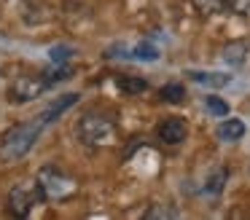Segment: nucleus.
I'll list each match as a JSON object with an SVG mask.
<instances>
[{"label":"nucleus","mask_w":250,"mask_h":220,"mask_svg":"<svg viewBox=\"0 0 250 220\" xmlns=\"http://www.w3.org/2000/svg\"><path fill=\"white\" fill-rule=\"evenodd\" d=\"M46 129V123L38 116L33 121H22L14 123L11 129L0 134V164H17L24 156L33 150V145L38 142L41 132Z\"/></svg>","instance_id":"f257e3e1"},{"label":"nucleus","mask_w":250,"mask_h":220,"mask_svg":"<svg viewBox=\"0 0 250 220\" xmlns=\"http://www.w3.org/2000/svg\"><path fill=\"white\" fill-rule=\"evenodd\" d=\"M76 134L86 148H103L116 140V121L105 113H83L76 123Z\"/></svg>","instance_id":"f03ea898"},{"label":"nucleus","mask_w":250,"mask_h":220,"mask_svg":"<svg viewBox=\"0 0 250 220\" xmlns=\"http://www.w3.org/2000/svg\"><path fill=\"white\" fill-rule=\"evenodd\" d=\"M46 191L41 188L38 180H27V182H19V185L11 188L8 193V209H11L14 218H27L35 207L46 201Z\"/></svg>","instance_id":"7ed1b4c3"},{"label":"nucleus","mask_w":250,"mask_h":220,"mask_svg":"<svg viewBox=\"0 0 250 220\" xmlns=\"http://www.w3.org/2000/svg\"><path fill=\"white\" fill-rule=\"evenodd\" d=\"M38 182H41V188L46 191L49 199H67V196H73V193L78 191V182L73 180L70 175H65L60 166H54V164L41 166Z\"/></svg>","instance_id":"20e7f679"},{"label":"nucleus","mask_w":250,"mask_h":220,"mask_svg":"<svg viewBox=\"0 0 250 220\" xmlns=\"http://www.w3.org/2000/svg\"><path fill=\"white\" fill-rule=\"evenodd\" d=\"M46 89H49L46 75H17V78L11 80V86H8L6 97L14 105H24V102L38 100Z\"/></svg>","instance_id":"39448f33"},{"label":"nucleus","mask_w":250,"mask_h":220,"mask_svg":"<svg viewBox=\"0 0 250 220\" xmlns=\"http://www.w3.org/2000/svg\"><path fill=\"white\" fill-rule=\"evenodd\" d=\"M78 100H81V94H76V91H70V94H65V97H57V100H51L49 105H46L43 110L38 113V118L46 123V126H49V123H54L57 118L65 116V113L70 110V107L76 105Z\"/></svg>","instance_id":"423d86ee"},{"label":"nucleus","mask_w":250,"mask_h":220,"mask_svg":"<svg viewBox=\"0 0 250 220\" xmlns=\"http://www.w3.org/2000/svg\"><path fill=\"white\" fill-rule=\"evenodd\" d=\"M159 140L164 145H180L188 140V123L183 118H167L159 123Z\"/></svg>","instance_id":"0eeeda50"},{"label":"nucleus","mask_w":250,"mask_h":220,"mask_svg":"<svg viewBox=\"0 0 250 220\" xmlns=\"http://www.w3.org/2000/svg\"><path fill=\"white\" fill-rule=\"evenodd\" d=\"M245 132H248V126H245V121H239V118H226V121H221L215 129L218 140H223V142H237V140L245 137Z\"/></svg>","instance_id":"6e6552de"},{"label":"nucleus","mask_w":250,"mask_h":220,"mask_svg":"<svg viewBox=\"0 0 250 220\" xmlns=\"http://www.w3.org/2000/svg\"><path fill=\"white\" fill-rule=\"evenodd\" d=\"M188 75L194 83L199 86H210V89H223V86L231 83V75H223V73H207V70H188Z\"/></svg>","instance_id":"1a4fd4ad"},{"label":"nucleus","mask_w":250,"mask_h":220,"mask_svg":"<svg viewBox=\"0 0 250 220\" xmlns=\"http://www.w3.org/2000/svg\"><path fill=\"white\" fill-rule=\"evenodd\" d=\"M221 59L226 64H231V67H242L245 59H248V43H242V40L226 43V46H223V51H221Z\"/></svg>","instance_id":"9d476101"},{"label":"nucleus","mask_w":250,"mask_h":220,"mask_svg":"<svg viewBox=\"0 0 250 220\" xmlns=\"http://www.w3.org/2000/svg\"><path fill=\"white\" fill-rule=\"evenodd\" d=\"M129 59H137V62H156L162 54H159V48L153 46V43H148V40H143V43H137L135 48H129V54H126Z\"/></svg>","instance_id":"9b49d317"},{"label":"nucleus","mask_w":250,"mask_h":220,"mask_svg":"<svg viewBox=\"0 0 250 220\" xmlns=\"http://www.w3.org/2000/svg\"><path fill=\"white\" fill-rule=\"evenodd\" d=\"M116 86H119L124 94H143V91H148V80L135 78V75H119V78H116Z\"/></svg>","instance_id":"f8f14e48"},{"label":"nucleus","mask_w":250,"mask_h":220,"mask_svg":"<svg viewBox=\"0 0 250 220\" xmlns=\"http://www.w3.org/2000/svg\"><path fill=\"white\" fill-rule=\"evenodd\" d=\"M146 218L148 220H172V218H180V209L172 207V204H151Z\"/></svg>","instance_id":"ddd939ff"},{"label":"nucleus","mask_w":250,"mask_h":220,"mask_svg":"<svg viewBox=\"0 0 250 220\" xmlns=\"http://www.w3.org/2000/svg\"><path fill=\"white\" fill-rule=\"evenodd\" d=\"M223 185H226V169H212L210 177L205 180V193L218 196V193L223 191Z\"/></svg>","instance_id":"4468645a"},{"label":"nucleus","mask_w":250,"mask_h":220,"mask_svg":"<svg viewBox=\"0 0 250 220\" xmlns=\"http://www.w3.org/2000/svg\"><path fill=\"white\" fill-rule=\"evenodd\" d=\"M159 97H162L164 102H172V105H178V102L186 100V86L183 83H167L159 89Z\"/></svg>","instance_id":"2eb2a0df"},{"label":"nucleus","mask_w":250,"mask_h":220,"mask_svg":"<svg viewBox=\"0 0 250 220\" xmlns=\"http://www.w3.org/2000/svg\"><path fill=\"white\" fill-rule=\"evenodd\" d=\"M194 3H196V8H199L205 16L221 14V11L229 8V0H194Z\"/></svg>","instance_id":"dca6fc26"},{"label":"nucleus","mask_w":250,"mask_h":220,"mask_svg":"<svg viewBox=\"0 0 250 220\" xmlns=\"http://www.w3.org/2000/svg\"><path fill=\"white\" fill-rule=\"evenodd\" d=\"M70 57H73V46H62V43H60V46H51L49 48V59L54 64H67V62H70Z\"/></svg>","instance_id":"f3484780"},{"label":"nucleus","mask_w":250,"mask_h":220,"mask_svg":"<svg viewBox=\"0 0 250 220\" xmlns=\"http://www.w3.org/2000/svg\"><path fill=\"white\" fill-rule=\"evenodd\" d=\"M43 75H46V80H49V86H54V83H60V80L73 78V67L70 64H57L51 73H43Z\"/></svg>","instance_id":"a211bd4d"},{"label":"nucleus","mask_w":250,"mask_h":220,"mask_svg":"<svg viewBox=\"0 0 250 220\" xmlns=\"http://www.w3.org/2000/svg\"><path fill=\"white\" fill-rule=\"evenodd\" d=\"M205 107H207V110H210L215 118L229 116V105L221 100V97H205Z\"/></svg>","instance_id":"6ab92c4d"},{"label":"nucleus","mask_w":250,"mask_h":220,"mask_svg":"<svg viewBox=\"0 0 250 220\" xmlns=\"http://www.w3.org/2000/svg\"><path fill=\"white\" fill-rule=\"evenodd\" d=\"M229 11H234V14H248L250 0H229Z\"/></svg>","instance_id":"aec40b11"}]
</instances>
